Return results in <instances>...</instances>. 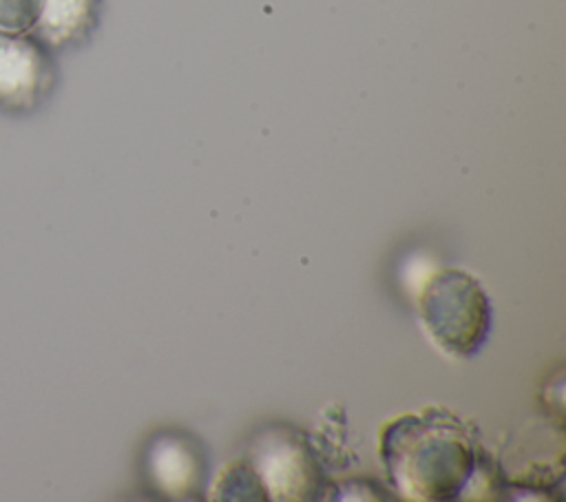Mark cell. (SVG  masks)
Instances as JSON below:
<instances>
[{
	"label": "cell",
	"instance_id": "6da1fadb",
	"mask_svg": "<svg viewBox=\"0 0 566 502\" xmlns=\"http://www.w3.org/2000/svg\"><path fill=\"white\" fill-rule=\"evenodd\" d=\"M380 458L400 495L451 502L469 489L478 467V447L460 418L429 407L385 425Z\"/></svg>",
	"mask_w": 566,
	"mask_h": 502
},
{
	"label": "cell",
	"instance_id": "7a4b0ae2",
	"mask_svg": "<svg viewBox=\"0 0 566 502\" xmlns=\"http://www.w3.org/2000/svg\"><path fill=\"white\" fill-rule=\"evenodd\" d=\"M418 314L429 338L449 356L471 358L489 338L493 307L475 276L458 268H444L429 276Z\"/></svg>",
	"mask_w": 566,
	"mask_h": 502
},
{
	"label": "cell",
	"instance_id": "3957f363",
	"mask_svg": "<svg viewBox=\"0 0 566 502\" xmlns=\"http://www.w3.org/2000/svg\"><path fill=\"white\" fill-rule=\"evenodd\" d=\"M248 464L272 500H312L323 489L310 445L290 429H270L256 438Z\"/></svg>",
	"mask_w": 566,
	"mask_h": 502
},
{
	"label": "cell",
	"instance_id": "277c9868",
	"mask_svg": "<svg viewBox=\"0 0 566 502\" xmlns=\"http://www.w3.org/2000/svg\"><path fill=\"white\" fill-rule=\"evenodd\" d=\"M53 86L46 44L31 35L0 33V108L31 111Z\"/></svg>",
	"mask_w": 566,
	"mask_h": 502
},
{
	"label": "cell",
	"instance_id": "5b68a950",
	"mask_svg": "<svg viewBox=\"0 0 566 502\" xmlns=\"http://www.w3.org/2000/svg\"><path fill=\"white\" fill-rule=\"evenodd\" d=\"M146 471L153 487L177 500H190L203 489L206 462L197 442L181 436H157L146 456Z\"/></svg>",
	"mask_w": 566,
	"mask_h": 502
},
{
	"label": "cell",
	"instance_id": "8992f818",
	"mask_svg": "<svg viewBox=\"0 0 566 502\" xmlns=\"http://www.w3.org/2000/svg\"><path fill=\"white\" fill-rule=\"evenodd\" d=\"M102 0H42L35 38L64 49L84 42L99 20Z\"/></svg>",
	"mask_w": 566,
	"mask_h": 502
},
{
	"label": "cell",
	"instance_id": "52a82bcc",
	"mask_svg": "<svg viewBox=\"0 0 566 502\" xmlns=\"http://www.w3.org/2000/svg\"><path fill=\"white\" fill-rule=\"evenodd\" d=\"M217 495L221 500H265V491L248 462L232 464L217 484Z\"/></svg>",
	"mask_w": 566,
	"mask_h": 502
},
{
	"label": "cell",
	"instance_id": "ba28073f",
	"mask_svg": "<svg viewBox=\"0 0 566 502\" xmlns=\"http://www.w3.org/2000/svg\"><path fill=\"white\" fill-rule=\"evenodd\" d=\"M42 0H0V33H33Z\"/></svg>",
	"mask_w": 566,
	"mask_h": 502
}]
</instances>
